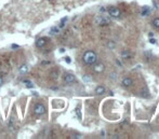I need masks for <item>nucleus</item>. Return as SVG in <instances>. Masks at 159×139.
Masks as SVG:
<instances>
[{"label":"nucleus","instance_id":"1","mask_svg":"<svg viewBox=\"0 0 159 139\" xmlns=\"http://www.w3.org/2000/svg\"><path fill=\"white\" fill-rule=\"evenodd\" d=\"M82 59H83V63L87 65H94L97 60V55L95 54V52L93 51H87L86 53L82 56Z\"/></svg>","mask_w":159,"mask_h":139},{"label":"nucleus","instance_id":"2","mask_svg":"<svg viewBox=\"0 0 159 139\" xmlns=\"http://www.w3.org/2000/svg\"><path fill=\"white\" fill-rule=\"evenodd\" d=\"M34 112H35V114H37V116H41V114H43V113L46 112L45 106L41 105V104L35 105V107H34Z\"/></svg>","mask_w":159,"mask_h":139},{"label":"nucleus","instance_id":"3","mask_svg":"<svg viewBox=\"0 0 159 139\" xmlns=\"http://www.w3.org/2000/svg\"><path fill=\"white\" fill-rule=\"evenodd\" d=\"M108 13H109V15L112 17H118L120 16V14H121V12H120V10L118 9V8H110L109 10H108Z\"/></svg>","mask_w":159,"mask_h":139},{"label":"nucleus","instance_id":"4","mask_svg":"<svg viewBox=\"0 0 159 139\" xmlns=\"http://www.w3.org/2000/svg\"><path fill=\"white\" fill-rule=\"evenodd\" d=\"M64 81L67 84H72V83L75 82V75L72 74V73H66L65 77H64Z\"/></svg>","mask_w":159,"mask_h":139},{"label":"nucleus","instance_id":"5","mask_svg":"<svg viewBox=\"0 0 159 139\" xmlns=\"http://www.w3.org/2000/svg\"><path fill=\"white\" fill-rule=\"evenodd\" d=\"M94 71L97 73H101L103 72L104 70H105V66H104V64H102V63H98V64H95L94 65Z\"/></svg>","mask_w":159,"mask_h":139},{"label":"nucleus","instance_id":"6","mask_svg":"<svg viewBox=\"0 0 159 139\" xmlns=\"http://www.w3.org/2000/svg\"><path fill=\"white\" fill-rule=\"evenodd\" d=\"M46 43H47V39H46V38H39V39L36 40V46L40 49V47L45 46Z\"/></svg>","mask_w":159,"mask_h":139},{"label":"nucleus","instance_id":"7","mask_svg":"<svg viewBox=\"0 0 159 139\" xmlns=\"http://www.w3.org/2000/svg\"><path fill=\"white\" fill-rule=\"evenodd\" d=\"M95 22H96V24H97V25H105V24L108 23V19H104L103 16H98V17H96Z\"/></svg>","mask_w":159,"mask_h":139},{"label":"nucleus","instance_id":"8","mask_svg":"<svg viewBox=\"0 0 159 139\" xmlns=\"http://www.w3.org/2000/svg\"><path fill=\"white\" fill-rule=\"evenodd\" d=\"M132 80L130 78H123V80H122V85H123V86H126V87H128V86H131L132 85Z\"/></svg>","mask_w":159,"mask_h":139},{"label":"nucleus","instance_id":"9","mask_svg":"<svg viewBox=\"0 0 159 139\" xmlns=\"http://www.w3.org/2000/svg\"><path fill=\"white\" fill-rule=\"evenodd\" d=\"M28 71V66L26 64H23L21 67L19 68V72L21 73V74H24V73H27Z\"/></svg>","mask_w":159,"mask_h":139},{"label":"nucleus","instance_id":"10","mask_svg":"<svg viewBox=\"0 0 159 139\" xmlns=\"http://www.w3.org/2000/svg\"><path fill=\"white\" fill-rule=\"evenodd\" d=\"M104 92H105V87L102 86V85H100V86H97L95 88V94H97V95L104 94Z\"/></svg>","mask_w":159,"mask_h":139},{"label":"nucleus","instance_id":"11","mask_svg":"<svg viewBox=\"0 0 159 139\" xmlns=\"http://www.w3.org/2000/svg\"><path fill=\"white\" fill-rule=\"evenodd\" d=\"M24 83L26 84V87H28V88H33V87H34L33 83H31L29 80H24Z\"/></svg>","mask_w":159,"mask_h":139},{"label":"nucleus","instance_id":"12","mask_svg":"<svg viewBox=\"0 0 159 139\" xmlns=\"http://www.w3.org/2000/svg\"><path fill=\"white\" fill-rule=\"evenodd\" d=\"M153 25H154L156 28H159V17H157V19H155L154 21H153Z\"/></svg>","mask_w":159,"mask_h":139},{"label":"nucleus","instance_id":"13","mask_svg":"<svg viewBox=\"0 0 159 139\" xmlns=\"http://www.w3.org/2000/svg\"><path fill=\"white\" fill-rule=\"evenodd\" d=\"M121 56L123 57V58H128V57H130V52H129V51H123V52H122V54H121Z\"/></svg>","mask_w":159,"mask_h":139},{"label":"nucleus","instance_id":"14","mask_svg":"<svg viewBox=\"0 0 159 139\" xmlns=\"http://www.w3.org/2000/svg\"><path fill=\"white\" fill-rule=\"evenodd\" d=\"M57 31H59V29L56 28V27H52V28H51V33H52V35H56Z\"/></svg>","mask_w":159,"mask_h":139},{"label":"nucleus","instance_id":"15","mask_svg":"<svg viewBox=\"0 0 159 139\" xmlns=\"http://www.w3.org/2000/svg\"><path fill=\"white\" fill-rule=\"evenodd\" d=\"M51 77L53 79H56L57 77H59V72H57V71H53V72L51 73Z\"/></svg>","mask_w":159,"mask_h":139},{"label":"nucleus","instance_id":"16","mask_svg":"<svg viewBox=\"0 0 159 139\" xmlns=\"http://www.w3.org/2000/svg\"><path fill=\"white\" fill-rule=\"evenodd\" d=\"M49 64H50L49 60H43V61H41V65H42V66H45V65H49Z\"/></svg>","mask_w":159,"mask_h":139},{"label":"nucleus","instance_id":"17","mask_svg":"<svg viewBox=\"0 0 159 139\" xmlns=\"http://www.w3.org/2000/svg\"><path fill=\"white\" fill-rule=\"evenodd\" d=\"M65 60H66V63H67V64H70V61H72V60H70V58H69V57H66V58H65Z\"/></svg>","mask_w":159,"mask_h":139},{"label":"nucleus","instance_id":"18","mask_svg":"<svg viewBox=\"0 0 159 139\" xmlns=\"http://www.w3.org/2000/svg\"><path fill=\"white\" fill-rule=\"evenodd\" d=\"M77 114H78V116H79V119H81V114H80V110H79V109H77Z\"/></svg>","mask_w":159,"mask_h":139},{"label":"nucleus","instance_id":"19","mask_svg":"<svg viewBox=\"0 0 159 139\" xmlns=\"http://www.w3.org/2000/svg\"><path fill=\"white\" fill-rule=\"evenodd\" d=\"M72 138H81V137H80V135H75V136H73Z\"/></svg>","mask_w":159,"mask_h":139},{"label":"nucleus","instance_id":"20","mask_svg":"<svg viewBox=\"0 0 159 139\" xmlns=\"http://www.w3.org/2000/svg\"><path fill=\"white\" fill-rule=\"evenodd\" d=\"M150 43H153V44L156 43V40H155V39H150Z\"/></svg>","mask_w":159,"mask_h":139},{"label":"nucleus","instance_id":"21","mask_svg":"<svg viewBox=\"0 0 159 139\" xmlns=\"http://www.w3.org/2000/svg\"><path fill=\"white\" fill-rule=\"evenodd\" d=\"M108 47H114V43H108Z\"/></svg>","mask_w":159,"mask_h":139},{"label":"nucleus","instance_id":"22","mask_svg":"<svg viewBox=\"0 0 159 139\" xmlns=\"http://www.w3.org/2000/svg\"><path fill=\"white\" fill-rule=\"evenodd\" d=\"M12 47H13V49H16V47H19V45H16V44H13V45H12Z\"/></svg>","mask_w":159,"mask_h":139},{"label":"nucleus","instance_id":"23","mask_svg":"<svg viewBox=\"0 0 159 139\" xmlns=\"http://www.w3.org/2000/svg\"><path fill=\"white\" fill-rule=\"evenodd\" d=\"M1 84H2V77H0V86H1Z\"/></svg>","mask_w":159,"mask_h":139},{"label":"nucleus","instance_id":"24","mask_svg":"<svg viewBox=\"0 0 159 139\" xmlns=\"http://www.w3.org/2000/svg\"><path fill=\"white\" fill-rule=\"evenodd\" d=\"M149 37H150V38L154 37V33H153V32H149Z\"/></svg>","mask_w":159,"mask_h":139}]
</instances>
